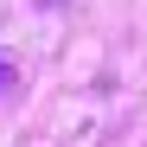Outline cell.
<instances>
[{
    "label": "cell",
    "instance_id": "1",
    "mask_svg": "<svg viewBox=\"0 0 147 147\" xmlns=\"http://www.w3.org/2000/svg\"><path fill=\"white\" fill-rule=\"evenodd\" d=\"M0 90H7V64H0Z\"/></svg>",
    "mask_w": 147,
    "mask_h": 147
}]
</instances>
